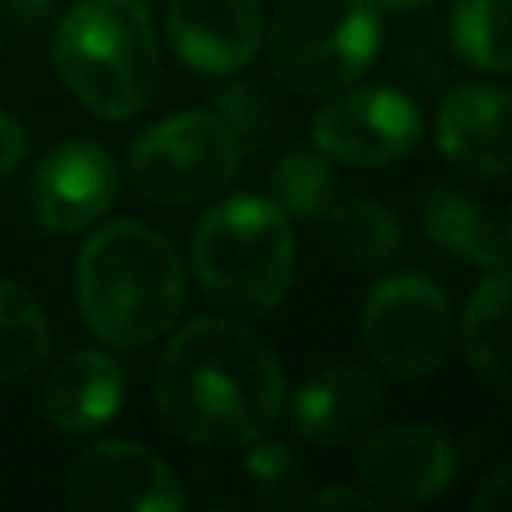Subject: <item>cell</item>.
I'll return each mask as SVG.
<instances>
[{
    "label": "cell",
    "mask_w": 512,
    "mask_h": 512,
    "mask_svg": "<svg viewBox=\"0 0 512 512\" xmlns=\"http://www.w3.org/2000/svg\"><path fill=\"white\" fill-rule=\"evenodd\" d=\"M164 424L200 448H240L284 416L288 384L276 352L224 316L188 320L156 364L152 384Z\"/></svg>",
    "instance_id": "6da1fadb"
},
{
    "label": "cell",
    "mask_w": 512,
    "mask_h": 512,
    "mask_svg": "<svg viewBox=\"0 0 512 512\" xmlns=\"http://www.w3.org/2000/svg\"><path fill=\"white\" fill-rule=\"evenodd\" d=\"M76 304L104 344H152L184 308V264L172 240L144 220L96 228L76 260Z\"/></svg>",
    "instance_id": "7a4b0ae2"
},
{
    "label": "cell",
    "mask_w": 512,
    "mask_h": 512,
    "mask_svg": "<svg viewBox=\"0 0 512 512\" xmlns=\"http://www.w3.org/2000/svg\"><path fill=\"white\" fill-rule=\"evenodd\" d=\"M60 84L100 120L140 116L160 84V40L140 0H76L52 32Z\"/></svg>",
    "instance_id": "3957f363"
},
{
    "label": "cell",
    "mask_w": 512,
    "mask_h": 512,
    "mask_svg": "<svg viewBox=\"0 0 512 512\" xmlns=\"http://www.w3.org/2000/svg\"><path fill=\"white\" fill-rule=\"evenodd\" d=\"M192 272L228 312H272L296 276V236L272 196H228L192 232Z\"/></svg>",
    "instance_id": "277c9868"
},
{
    "label": "cell",
    "mask_w": 512,
    "mask_h": 512,
    "mask_svg": "<svg viewBox=\"0 0 512 512\" xmlns=\"http://www.w3.org/2000/svg\"><path fill=\"white\" fill-rule=\"evenodd\" d=\"M276 84L300 96H332L356 84L380 52L372 0H284L264 32Z\"/></svg>",
    "instance_id": "5b68a950"
},
{
    "label": "cell",
    "mask_w": 512,
    "mask_h": 512,
    "mask_svg": "<svg viewBox=\"0 0 512 512\" xmlns=\"http://www.w3.org/2000/svg\"><path fill=\"white\" fill-rule=\"evenodd\" d=\"M240 140L212 108L176 112L128 148V180L156 204H200L220 196L240 168Z\"/></svg>",
    "instance_id": "8992f818"
},
{
    "label": "cell",
    "mask_w": 512,
    "mask_h": 512,
    "mask_svg": "<svg viewBox=\"0 0 512 512\" xmlns=\"http://www.w3.org/2000/svg\"><path fill=\"white\" fill-rule=\"evenodd\" d=\"M448 292L424 272H400L372 284L360 308V336L368 356L396 380L432 376L452 352Z\"/></svg>",
    "instance_id": "52a82bcc"
},
{
    "label": "cell",
    "mask_w": 512,
    "mask_h": 512,
    "mask_svg": "<svg viewBox=\"0 0 512 512\" xmlns=\"http://www.w3.org/2000/svg\"><path fill=\"white\" fill-rule=\"evenodd\" d=\"M424 132L420 108L400 88L348 84L312 116V144L352 168H384L404 160Z\"/></svg>",
    "instance_id": "ba28073f"
},
{
    "label": "cell",
    "mask_w": 512,
    "mask_h": 512,
    "mask_svg": "<svg viewBox=\"0 0 512 512\" xmlns=\"http://www.w3.org/2000/svg\"><path fill=\"white\" fill-rule=\"evenodd\" d=\"M64 500L76 512H180V476L136 440L88 444L64 476Z\"/></svg>",
    "instance_id": "9c48e42d"
},
{
    "label": "cell",
    "mask_w": 512,
    "mask_h": 512,
    "mask_svg": "<svg viewBox=\"0 0 512 512\" xmlns=\"http://www.w3.org/2000/svg\"><path fill=\"white\" fill-rule=\"evenodd\" d=\"M456 440L428 420H392L376 428L360 452L356 472L384 504H424L456 480Z\"/></svg>",
    "instance_id": "30bf717a"
},
{
    "label": "cell",
    "mask_w": 512,
    "mask_h": 512,
    "mask_svg": "<svg viewBox=\"0 0 512 512\" xmlns=\"http://www.w3.org/2000/svg\"><path fill=\"white\" fill-rule=\"evenodd\" d=\"M116 200V164L92 140H64L28 176V208L44 232H84Z\"/></svg>",
    "instance_id": "8fae6325"
},
{
    "label": "cell",
    "mask_w": 512,
    "mask_h": 512,
    "mask_svg": "<svg viewBox=\"0 0 512 512\" xmlns=\"http://www.w3.org/2000/svg\"><path fill=\"white\" fill-rule=\"evenodd\" d=\"M164 32L172 52L204 76H232L264 44L260 0H168Z\"/></svg>",
    "instance_id": "7c38bea8"
},
{
    "label": "cell",
    "mask_w": 512,
    "mask_h": 512,
    "mask_svg": "<svg viewBox=\"0 0 512 512\" xmlns=\"http://www.w3.org/2000/svg\"><path fill=\"white\" fill-rule=\"evenodd\" d=\"M436 148L464 172L512 176V92L460 84L436 108Z\"/></svg>",
    "instance_id": "4fadbf2b"
},
{
    "label": "cell",
    "mask_w": 512,
    "mask_h": 512,
    "mask_svg": "<svg viewBox=\"0 0 512 512\" xmlns=\"http://www.w3.org/2000/svg\"><path fill=\"white\" fill-rule=\"evenodd\" d=\"M380 408H384V384L368 368L336 364V368L308 376L292 392L288 420L300 440L316 448H332L356 436L360 428H368Z\"/></svg>",
    "instance_id": "5bb4252c"
},
{
    "label": "cell",
    "mask_w": 512,
    "mask_h": 512,
    "mask_svg": "<svg viewBox=\"0 0 512 512\" xmlns=\"http://www.w3.org/2000/svg\"><path fill=\"white\" fill-rule=\"evenodd\" d=\"M124 404V372L100 348L68 352L44 384V416L60 432H96Z\"/></svg>",
    "instance_id": "9a60e30c"
},
{
    "label": "cell",
    "mask_w": 512,
    "mask_h": 512,
    "mask_svg": "<svg viewBox=\"0 0 512 512\" xmlns=\"http://www.w3.org/2000/svg\"><path fill=\"white\" fill-rule=\"evenodd\" d=\"M420 224L436 248H444L464 264L492 272V268H508L512 260L504 228H496L492 212L464 188H432L420 204Z\"/></svg>",
    "instance_id": "2e32d148"
},
{
    "label": "cell",
    "mask_w": 512,
    "mask_h": 512,
    "mask_svg": "<svg viewBox=\"0 0 512 512\" xmlns=\"http://www.w3.org/2000/svg\"><path fill=\"white\" fill-rule=\"evenodd\" d=\"M460 340L472 372L512 396V268H492V276L468 296Z\"/></svg>",
    "instance_id": "e0dca14e"
},
{
    "label": "cell",
    "mask_w": 512,
    "mask_h": 512,
    "mask_svg": "<svg viewBox=\"0 0 512 512\" xmlns=\"http://www.w3.org/2000/svg\"><path fill=\"white\" fill-rule=\"evenodd\" d=\"M320 220L328 224L332 248L360 268L392 264L404 252V228H400L396 212L372 196H352L344 204H332Z\"/></svg>",
    "instance_id": "ac0fdd59"
},
{
    "label": "cell",
    "mask_w": 512,
    "mask_h": 512,
    "mask_svg": "<svg viewBox=\"0 0 512 512\" xmlns=\"http://www.w3.org/2000/svg\"><path fill=\"white\" fill-rule=\"evenodd\" d=\"M272 200L296 220H320L336 204V160L312 148H288L272 172Z\"/></svg>",
    "instance_id": "d6986e66"
},
{
    "label": "cell",
    "mask_w": 512,
    "mask_h": 512,
    "mask_svg": "<svg viewBox=\"0 0 512 512\" xmlns=\"http://www.w3.org/2000/svg\"><path fill=\"white\" fill-rule=\"evenodd\" d=\"M452 44L480 72H512V0H456Z\"/></svg>",
    "instance_id": "ffe728a7"
},
{
    "label": "cell",
    "mask_w": 512,
    "mask_h": 512,
    "mask_svg": "<svg viewBox=\"0 0 512 512\" xmlns=\"http://www.w3.org/2000/svg\"><path fill=\"white\" fill-rule=\"evenodd\" d=\"M52 328L40 304L12 280H0V380L28 376L44 364Z\"/></svg>",
    "instance_id": "44dd1931"
},
{
    "label": "cell",
    "mask_w": 512,
    "mask_h": 512,
    "mask_svg": "<svg viewBox=\"0 0 512 512\" xmlns=\"http://www.w3.org/2000/svg\"><path fill=\"white\" fill-rule=\"evenodd\" d=\"M244 472L252 480V488L260 496H268L272 504H304V460L284 444V440H268L256 436L244 448Z\"/></svg>",
    "instance_id": "7402d4cb"
},
{
    "label": "cell",
    "mask_w": 512,
    "mask_h": 512,
    "mask_svg": "<svg viewBox=\"0 0 512 512\" xmlns=\"http://www.w3.org/2000/svg\"><path fill=\"white\" fill-rule=\"evenodd\" d=\"M208 108L232 128V136L240 140V148H260L264 136H268V124H272V112H268V100L256 84L248 80H228L212 92Z\"/></svg>",
    "instance_id": "603a6c76"
},
{
    "label": "cell",
    "mask_w": 512,
    "mask_h": 512,
    "mask_svg": "<svg viewBox=\"0 0 512 512\" xmlns=\"http://www.w3.org/2000/svg\"><path fill=\"white\" fill-rule=\"evenodd\" d=\"M304 508H316V512H332V508H364V512H376V508H388L376 492H364V488H348V484H328V488H316L304 496Z\"/></svg>",
    "instance_id": "cb8c5ba5"
},
{
    "label": "cell",
    "mask_w": 512,
    "mask_h": 512,
    "mask_svg": "<svg viewBox=\"0 0 512 512\" xmlns=\"http://www.w3.org/2000/svg\"><path fill=\"white\" fill-rule=\"evenodd\" d=\"M472 508H484V512H512V460L500 464L496 472H488V480L472 492Z\"/></svg>",
    "instance_id": "d4e9b609"
},
{
    "label": "cell",
    "mask_w": 512,
    "mask_h": 512,
    "mask_svg": "<svg viewBox=\"0 0 512 512\" xmlns=\"http://www.w3.org/2000/svg\"><path fill=\"white\" fill-rule=\"evenodd\" d=\"M28 152V128L0 108V176H8Z\"/></svg>",
    "instance_id": "484cf974"
},
{
    "label": "cell",
    "mask_w": 512,
    "mask_h": 512,
    "mask_svg": "<svg viewBox=\"0 0 512 512\" xmlns=\"http://www.w3.org/2000/svg\"><path fill=\"white\" fill-rule=\"evenodd\" d=\"M0 12L16 28H40L52 12V0H0Z\"/></svg>",
    "instance_id": "4316f807"
},
{
    "label": "cell",
    "mask_w": 512,
    "mask_h": 512,
    "mask_svg": "<svg viewBox=\"0 0 512 512\" xmlns=\"http://www.w3.org/2000/svg\"><path fill=\"white\" fill-rule=\"evenodd\" d=\"M372 4L384 12H420V8H432L436 0H372Z\"/></svg>",
    "instance_id": "83f0119b"
},
{
    "label": "cell",
    "mask_w": 512,
    "mask_h": 512,
    "mask_svg": "<svg viewBox=\"0 0 512 512\" xmlns=\"http://www.w3.org/2000/svg\"><path fill=\"white\" fill-rule=\"evenodd\" d=\"M504 240H508V248H512V208H508V220H504Z\"/></svg>",
    "instance_id": "f1b7e54d"
}]
</instances>
